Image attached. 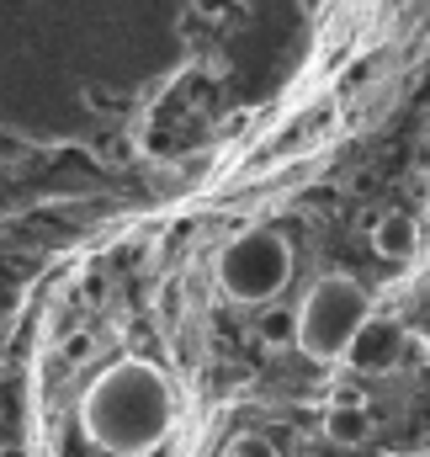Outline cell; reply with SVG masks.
I'll list each match as a JSON object with an SVG mask.
<instances>
[{"mask_svg": "<svg viewBox=\"0 0 430 457\" xmlns=\"http://www.w3.org/2000/svg\"><path fill=\"white\" fill-rule=\"evenodd\" d=\"M80 420H86V436L112 457H144L154 453L176 420V399H170V383L160 378V367L149 361H117L107 367L86 404H80Z\"/></svg>", "mask_w": 430, "mask_h": 457, "instance_id": "cell-1", "label": "cell"}, {"mask_svg": "<svg viewBox=\"0 0 430 457\" xmlns=\"http://www.w3.org/2000/svg\"><path fill=\"white\" fill-rule=\"evenodd\" d=\"M372 320V293L345 277V271H329L319 277L303 303L293 309V345L314 361H340V351L351 345V336Z\"/></svg>", "mask_w": 430, "mask_h": 457, "instance_id": "cell-2", "label": "cell"}, {"mask_svg": "<svg viewBox=\"0 0 430 457\" xmlns=\"http://www.w3.org/2000/svg\"><path fill=\"white\" fill-rule=\"evenodd\" d=\"M293 282V245L277 228H250L218 255V287L234 303H271Z\"/></svg>", "mask_w": 430, "mask_h": 457, "instance_id": "cell-3", "label": "cell"}, {"mask_svg": "<svg viewBox=\"0 0 430 457\" xmlns=\"http://www.w3.org/2000/svg\"><path fill=\"white\" fill-rule=\"evenodd\" d=\"M399 356H404V330L399 325H388V320H367L351 345L340 351V361H351L361 378H377V372H393L399 367Z\"/></svg>", "mask_w": 430, "mask_h": 457, "instance_id": "cell-4", "label": "cell"}, {"mask_svg": "<svg viewBox=\"0 0 430 457\" xmlns=\"http://www.w3.org/2000/svg\"><path fill=\"white\" fill-rule=\"evenodd\" d=\"M372 250L383 255V261H409L415 250H420V228L409 213H383L377 224H372Z\"/></svg>", "mask_w": 430, "mask_h": 457, "instance_id": "cell-5", "label": "cell"}, {"mask_svg": "<svg viewBox=\"0 0 430 457\" xmlns=\"http://www.w3.org/2000/svg\"><path fill=\"white\" fill-rule=\"evenodd\" d=\"M324 436H329L335 447H361V442L372 436V410H367V404H329Z\"/></svg>", "mask_w": 430, "mask_h": 457, "instance_id": "cell-6", "label": "cell"}, {"mask_svg": "<svg viewBox=\"0 0 430 457\" xmlns=\"http://www.w3.org/2000/svg\"><path fill=\"white\" fill-rule=\"evenodd\" d=\"M260 341H266V345H293V314L271 309V314L260 320Z\"/></svg>", "mask_w": 430, "mask_h": 457, "instance_id": "cell-7", "label": "cell"}, {"mask_svg": "<svg viewBox=\"0 0 430 457\" xmlns=\"http://www.w3.org/2000/svg\"><path fill=\"white\" fill-rule=\"evenodd\" d=\"M329 404H367V394H361V388H335Z\"/></svg>", "mask_w": 430, "mask_h": 457, "instance_id": "cell-8", "label": "cell"}, {"mask_svg": "<svg viewBox=\"0 0 430 457\" xmlns=\"http://www.w3.org/2000/svg\"><path fill=\"white\" fill-rule=\"evenodd\" d=\"M86 356H91V341H86V336H75V341H70V361H86Z\"/></svg>", "mask_w": 430, "mask_h": 457, "instance_id": "cell-9", "label": "cell"}]
</instances>
